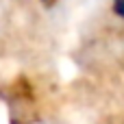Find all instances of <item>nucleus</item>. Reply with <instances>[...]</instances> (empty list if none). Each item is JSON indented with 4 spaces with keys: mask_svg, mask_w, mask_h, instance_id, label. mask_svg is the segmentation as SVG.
I'll return each mask as SVG.
<instances>
[{
    "mask_svg": "<svg viewBox=\"0 0 124 124\" xmlns=\"http://www.w3.org/2000/svg\"><path fill=\"white\" fill-rule=\"evenodd\" d=\"M113 13L118 17H124V0H113Z\"/></svg>",
    "mask_w": 124,
    "mask_h": 124,
    "instance_id": "1",
    "label": "nucleus"
},
{
    "mask_svg": "<svg viewBox=\"0 0 124 124\" xmlns=\"http://www.w3.org/2000/svg\"><path fill=\"white\" fill-rule=\"evenodd\" d=\"M41 2H44L46 7H52V4H57V0H41Z\"/></svg>",
    "mask_w": 124,
    "mask_h": 124,
    "instance_id": "2",
    "label": "nucleus"
}]
</instances>
